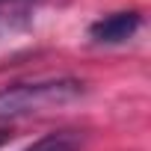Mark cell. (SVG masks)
Returning <instances> with one entry per match:
<instances>
[{
    "instance_id": "6da1fadb",
    "label": "cell",
    "mask_w": 151,
    "mask_h": 151,
    "mask_svg": "<svg viewBox=\"0 0 151 151\" xmlns=\"http://www.w3.org/2000/svg\"><path fill=\"white\" fill-rule=\"evenodd\" d=\"M83 95V83L77 80H39V83H18L0 89V119H18L30 113L56 110Z\"/></svg>"
},
{
    "instance_id": "7a4b0ae2",
    "label": "cell",
    "mask_w": 151,
    "mask_h": 151,
    "mask_svg": "<svg viewBox=\"0 0 151 151\" xmlns=\"http://www.w3.org/2000/svg\"><path fill=\"white\" fill-rule=\"evenodd\" d=\"M139 24H142V18H139L136 12H113V15L95 21V24L89 27V36H92L95 42L116 45V42L130 39V36L139 30Z\"/></svg>"
},
{
    "instance_id": "3957f363",
    "label": "cell",
    "mask_w": 151,
    "mask_h": 151,
    "mask_svg": "<svg viewBox=\"0 0 151 151\" xmlns=\"http://www.w3.org/2000/svg\"><path fill=\"white\" fill-rule=\"evenodd\" d=\"M80 145H83L80 133H74V130H56V133H45L42 139H36L24 151H80Z\"/></svg>"
},
{
    "instance_id": "277c9868",
    "label": "cell",
    "mask_w": 151,
    "mask_h": 151,
    "mask_svg": "<svg viewBox=\"0 0 151 151\" xmlns=\"http://www.w3.org/2000/svg\"><path fill=\"white\" fill-rule=\"evenodd\" d=\"M6 142V130H0V145H3Z\"/></svg>"
}]
</instances>
